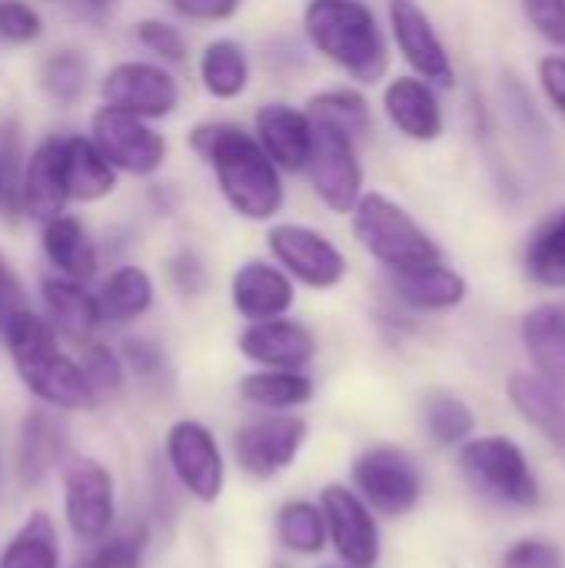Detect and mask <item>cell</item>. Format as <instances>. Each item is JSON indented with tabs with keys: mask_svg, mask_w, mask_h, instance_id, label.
<instances>
[{
	"mask_svg": "<svg viewBox=\"0 0 565 568\" xmlns=\"http://www.w3.org/2000/svg\"><path fill=\"white\" fill-rule=\"evenodd\" d=\"M303 33L310 47L350 80L370 87L386 77L390 47L376 13L363 0H310L303 10Z\"/></svg>",
	"mask_w": 565,
	"mask_h": 568,
	"instance_id": "2",
	"label": "cell"
},
{
	"mask_svg": "<svg viewBox=\"0 0 565 568\" xmlns=\"http://www.w3.org/2000/svg\"><path fill=\"white\" fill-rule=\"evenodd\" d=\"M0 568H60V539L43 513H33L0 552Z\"/></svg>",
	"mask_w": 565,
	"mask_h": 568,
	"instance_id": "33",
	"label": "cell"
},
{
	"mask_svg": "<svg viewBox=\"0 0 565 568\" xmlns=\"http://www.w3.org/2000/svg\"><path fill=\"white\" fill-rule=\"evenodd\" d=\"M63 513L80 542H97L113 529V476L97 459H77L63 473Z\"/></svg>",
	"mask_w": 565,
	"mask_h": 568,
	"instance_id": "12",
	"label": "cell"
},
{
	"mask_svg": "<svg viewBox=\"0 0 565 568\" xmlns=\"http://www.w3.org/2000/svg\"><path fill=\"white\" fill-rule=\"evenodd\" d=\"M306 433H310L306 419L300 416H286V413L263 416L233 436V456L240 469L250 473L253 479H273L286 466H293V459L306 443Z\"/></svg>",
	"mask_w": 565,
	"mask_h": 568,
	"instance_id": "13",
	"label": "cell"
},
{
	"mask_svg": "<svg viewBox=\"0 0 565 568\" xmlns=\"http://www.w3.org/2000/svg\"><path fill=\"white\" fill-rule=\"evenodd\" d=\"M87 77H90V63L80 50H57L50 53L40 70V90L57 103V106H73L83 93H87Z\"/></svg>",
	"mask_w": 565,
	"mask_h": 568,
	"instance_id": "34",
	"label": "cell"
},
{
	"mask_svg": "<svg viewBox=\"0 0 565 568\" xmlns=\"http://www.w3.org/2000/svg\"><path fill=\"white\" fill-rule=\"evenodd\" d=\"M80 568H143V536H123L100 546Z\"/></svg>",
	"mask_w": 565,
	"mask_h": 568,
	"instance_id": "42",
	"label": "cell"
},
{
	"mask_svg": "<svg viewBox=\"0 0 565 568\" xmlns=\"http://www.w3.org/2000/svg\"><path fill=\"white\" fill-rule=\"evenodd\" d=\"M326 519V542L336 549L340 562L346 568L380 566V526L373 509L346 486H326L320 499Z\"/></svg>",
	"mask_w": 565,
	"mask_h": 568,
	"instance_id": "11",
	"label": "cell"
},
{
	"mask_svg": "<svg viewBox=\"0 0 565 568\" xmlns=\"http://www.w3.org/2000/svg\"><path fill=\"white\" fill-rule=\"evenodd\" d=\"M460 473L463 479L486 499L513 509H533L543 499L539 479L509 436H480L460 446Z\"/></svg>",
	"mask_w": 565,
	"mask_h": 568,
	"instance_id": "4",
	"label": "cell"
},
{
	"mask_svg": "<svg viewBox=\"0 0 565 568\" xmlns=\"http://www.w3.org/2000/svg\"><path fill=\"white\" fill-rule=\"evenodd\" d=\"M0 339L7 343V353H10L13 366H23V363H30V359H40V356L60 349L57 329L50 326V320L40 316V313H33V310H27V306L17 310V313L7 320Z\"/></svg>",
	"mask_w": 565,
	"mask_h": 568,
	"instance_id": "35",
	"label": "cell"
},
{
	"mask_svg": "<svg viewBox=\"0 0 565 568\" xmlns=\"http://www.w3.org/2000/svg\"><path fill=\"white\" fill-rule=\"evenodd\" d=\"M170 280L180 293L186 296H196L203 286H206V270L200 263V256L193 250H180L173 260H170Z\"/></svg>",
	"mask_w": 565,
	"mask_h": 568,
	"instance_id": "45",
	"label": "cell"
},
{
	"mask_svg": "<svg viewBox=\"0 0 565 568\" xmlns=\"http://www.w3.org/2000/svg\"><path fill=\"white\" fill-rule=\"evenodd\" d=\"M523 10L543 40L565 47V0H523Z\"/></svg>",
	"mask_w": 565,
	"mask_h": 568,
	"instance_id": "43",
	"label": "cell"
},
{
	"mask_svg": "<svg viewBox=\"0 0 565 568\" xmlns=\"http://www.w3.org/2000/svg\"><path fill=\"white\" fill-rule=\"evenodd\" d=\"M526 356L533 363V373L565 393V310L563 306H536L523 316L519 326Z\"/></svg>",
	"mask_w": 565,
	"mask_h": 568,
	"instance_id": "21",
	"label": "cell"
},
{
	"mask_svg": "<svg viewBox=\"0 0 565 568\" xmlns=\"http://www.w3.org/2000/svg\"><path fill=\"white\" fill-rule=\"evenodd\" d=\"M306 176H310L316 200L330 213L350 216L356 200L363 196V163L356 156V143L326 126H316V133H313Z\"/></svg>",
	"mask_w": 565,
	"mask_h": 568,
	"instance_id": "9",
	"label": "cell"
},
{
	"mask_svg": "<svg viewBox=\"0 0 565 568\" xmlns=\"http://www.w3.org/2000/svg\"><path fill=\"white\" fill-rule=\"evenodd\" d=\"M353 486L356 496L386 519L413 513L423 499V473L413 456L396 446L366 449L353 463Z\"/></svg>",
	"mask_w": 565,
	"mask_h": 568,
	"instance_id": "7",
	"label": "cell"
},
{
	"mask_svg": "<svg viewBox=\"0 0 565 568\" xmlns=\"http://www.w3.org/2000/svg\"><path fill=\"white\" fill-rule=\"evenodd\" d=\"M80 346H83L80 369H83V376H87V383H90L97 403H100V399L120 396V393H123V383H127L123 359H120L110 346H103V343H90V339H87V343H80Z\"/></svg>",
	"mask_w": 565,
	"mask_h": 568,
	"instance_id": "38",
	"label": "cell"
},
{
	"mask_svg": "<svg viewBox=\"0 0 565 568\" xmlns=\"http://www.w3.org/2000/svg\"><path fill=\"white\" fill-rule=\"evenodd\" d=\"M326 568H333V566H326Z\"/></svg>",
	"mask_w": 565,
	"mask_h": 568,
	"instance_id": "52",
	"label": "cell"
},
{
	"mask_svg": "<svg viewBox=\"0 0 565 568\" xmlns=\"http://www.w3.org/2000/svg\"><path fill=\"white\" fill-rule=\"evenodd\" d=\"M40 296H43V310H47V320L57 329V336L87 343L93 336V329L100 326L97 296L77 280L50 273L40 280Z\"/></svg>",
	"mask_w": 565,
	"mask_h": 568,
	"instance_id": "24",
	"label": "cell"
},
{
	"mask_svg": "<svg viewBox=\"0 0 565 568\" xmlns=\"http://www.w3.org/2000/svg\"><path fill=\"white\" fill-rule=\"evenodd\" d=\"M167 463L196 503H216L226 483L223 453L203 423L180 419L167 429Z\"/></svg>",
	"mask_w": 565,
	"mask_h": 568,
	"instance_id": "10",
	"label": "cell"
},
{
	"mask_svg": "<svg viewBox=\"0 0 565 568\" xmlns=\"http://www.w3.org/2000/svg\"><path fill=\"white\" fill-rule=\"evenodd\" d=\"M196 73L213 100H236L250 87V57L236 40L216 37L203 47L196 60Z\"/></svg>",
	"mask_w": 565,
	"mask_h": 568,
	"instance_id": "29",
	"label": "cell"
},
{
	"mask_svg": "<svg viewBox=\"0 0 565 568\" xmlns=\"http://www.w3.org/2000/svg\"><path fill=\"white\" fill-rule=\"evenodd\" d=\"M523 266L533 283L565 290V206L556 210L546 223H539V230L529 236Z\"/></svg>",
	"mask_w": 565,
	"mask_h": 568,
	"instance_id": "32",
	"label": "cell"
},
{
	"mask_svg": "<svg viewBox=\"0 0 565 568\" xmlns=\"http://www.w3.org/2000/svg\"><path fill=\"white\" fill-rule=\"evenodd\" d=\"M23 386L47 406L53 409H63V413H80V409H93L97 406V396L80 369L77 359L63 356L60 349L40 356V359H30L23 366H17Z\"/></svg>",
	"mask_w": 565,
	"mask_h": 568,
	"instance_id": "20",
	"label": "cell"
},
{
	"mask_svg": "<svg viewBox=\"0 0 565 568\" xmlns=\"http://www.w3.org/2000/svg\"><path fill=\"white\" fill-rule=\"evenodd\" d=\"M176 17L190 23H223L233 20L243 7V0H167Z\"/></svg>",
	"mask_w": 565,
	"mask_h": 568,
	"instance_id": "44",
	"label": "cell"
},
{
	"mask_svg": "<svg viewBox=\"0 0 565 568\" xmlns=\"http://www.w3.org/2000/svg\"><path fill=\"white\" fill-rule=\"evenodd\" d=\"M43 33V17L27 0H0V40L33 43Z\"/></svg>",
	"mask_w": 565,
	"mask_h": 568,
	"instance_id": "40",
	"label": "cell"
},
{
	"mask_svg": "<svg viewBox=\"0 0 565 568\" xmlns=\"http://www.w3.org/2000/svg\"><path fill=\"white\" fill-rule=\"evenodd\" d=\"M153 296H157V290L143 266H120L103 280V286L97 293L100 323H113V326L137 323L140 316L150 313Z\"/></svg>",
	"mask_w": 565,
	"mask_h": 568,
	"instance_id": "28",
	"label": "cell"
},
{
	"mask_svg": "<svg viewBox=\"0 0 565 568\" xmlns=\"http://www.w3.org/2000/svg\"><path fill=\"white\" fill-rule=\"evenodd\" d=\"M306 113L316 126L343 133L353 143L373 130V113H370L366 97L360 90H350V87H336V90H323V93L310 97Z\"/></svg>",
	"mask_w": 565,
	"mask_h": 568,
	"instance_id": "30",
	"label": "cell"
},
{
	"mask_svg": "<svg viewBox=\"0 0 565 568\" xmlns=\"http://www.w3.org/2000/svg\"><path fill=\"white\" fill-rule=\"evenodd\" d=\"M40 246L57 276L87 283L97 273V263H100L97 243L90 240L87 226L77 216L60 213V216L40 223Z\"/></svg>",
	"mask_w": 565,
	"mask_h": 568,
	"instance_id": "23",
	"label": "cell"
},
{
	"mask_svg": "<svg viewBox=\"0 0 565 568\" xmlns=\"http://www.w3.org/2000/svg\"><path fill=\"white\" fill-rule=\"evenodd\" d=\"M87 136L97 146V153L117 173L153 176L167 163V136L153 123L140 120V116H130L123 110H113L107 103L100 110H93Z\"/></svg>",
	"mask_w": 565,
	"mask_h": 568,
	"instance_id": "5",
	"label": "cell"
},
{
	"mask_svg": "<svg viewBox=\"0 0 565 568\" xmlns=\"http://www.w3.org/2000/svg\"><path fill=\"white\" fill-rule=\"evenodd\" d=\"M100 97L107 106L140 116L147 123L167 120L180 106L176 77L153 60H120L100 80Z\"/></svg>",
	"mask_w": 565,
	"mask_h": 568,
	"instance_id": "8",
	"label": "cell"
},
{
	"mask_svg": "<svg viewBox=\"0 0 565 568\" xmlns=\"http://www.w3.org/2000/svg\"><path fill=\"white\" fill-rule=\"evenodd\" d=\"M506 396L513 409L565 456V393L536 373H513L506 379Z\"/></svg>",
	"mask_w": 565,
	"mask_h": 568,
	"instance_id": "26",
	"label": "cell"
},
{
	"mask_svg": "<svg viewBox=\"0 0 565 568\" xmlns=\"http://www.w3.org/2000/svg\"><path fill=\"white\" fill-rule=\"evenodd\" d=\"M63 190V166H60V136L40 140L20 166V186H17V213H23L33 223H47L63 213L67 206Z\"/></svg>",
	"mask_w": 565,
	"mask_h": 568,
	"instance_id": "16",
	"label": "cell"
},
{
	"mask_svg": "<svg viewBox=\"0 0 565 568\" xmlns=\"http://www.w3.org/2000/svg\"><path fill=\"white\" fill-rule=\"evenodd\" d=\"M390 30H393L396 50L403 53V60L413 67L420 80L436 83V87L456 83V67L450 60V50L440 40L420 0H390Z\"/></svg>",
	"mask_w": 565,
	"mask_h": 568,
	"instance_id": "14",
	"label": "cell"
},
{
	"mask_svg": "<svg viewBox=\"0 0 565 568\" xmlns=\"http://www.w3.org/2000/svg\"><path fill=\"white\" fill-rule=\"evenodd\" d=\"M273 263L306 290H333L346 280L350 263L343 250L306 223H273L266 233Z\"/></svg>",
	"mask_w": 565,
	"mask_h": 568,
	"instance_id": "6",
	"label": "cell"
},
{
	"mask_svg": "<svg viewBox=\"0 0 565 568\" xmlns=\"http://www.w3.org/2000/svg\"><path fill=\"white\" fill-rule=\"evenodd\" d=\"M0 489H3V459H0Z\"/></svg>",
	"mask_w": 565,
	"mask_h": 568,
	"instance_id": "50",
	"label": "cell"
},
{
	"mask_svg": "<svg viewBox=\"0 0 565 568\" xmlns=\"http://www.w3.org/2000/svg\"><path fill=\"white\" fill-rule=\"evenodd\" d=\"M27 303H23V283H20V276L13 273V266L7 263V256L0 253V333H3V326H7V320L17 313V310H23Z\"/></svg>",
	"mask_w": 565,
	"mask_h": 568,
	"instance_id": "47",
	"label": "cell"
},
{
	"mask_svg": "<svg viewBox=\"0 0 565 568\" xmlns=\"http://www.w3.org/2000/svg\"><path fill=\"white\" fill-rule=\"evenodd\" d=\"M276 536L290 552L300 556H316L326 546V519L323 509L313 503H286L276 516Z\"/></svg>",
	"mask_w": 565,
	"mask_h": 568,
	"instance_id": "36",
	"label": "cell"
},
{
	"mask_svg": "<svg viewBox=\"0 0 565 568\" xmlns=\"http://www.w3.org/2000/svg\"><path fill=\"white\" fill-rule=\"evenodd\" d=\"M393 293L420 313H443V310H456L466 300V280L450 270L446 263H433L413 273H390Z\"/></svg>",
	"mask_w": 565,
	"mask_h": 568,
	"instance_id": "27",
	"label": "cell"
},
{
	"mask_svg": "<svg viewBox=\"0 0 565 568\" xmlns=\"http://www.w3.org/2000/svg\"><path fill=\"white\" fill-rule=\"evenodd\" d=\"M539 87H543L546 100L565 116V57L539 60Z\"/></svg>",
	"mask_w": 565,
	"mask_h": 568,
	"instance_id": "48",
	"label": "cell"
},
{
	"mask_svg": "<svg viewBox=\"0 0 565 568\" xmlns=\"http://www.w3.org/2000/svg\"><path fill=\"white\" fill-rule=\"evenodd\" d=\"M423 426L436 446H463L466 439H473L476 416L463 399L450 393H433L423 403Z\"/></svg>",
	"mask_w": 565,
	"mask_h": 568,
	"instance_id": "37",
	"label": "cell"
},
{
	"mask_svg": "<svg viewBox=\"0 0 565 568\" xmlns=\"http://www.w3.org/2000/svg\"><path fill=\"white\" fill-rule=\"evenodd\" d=\"M230 300L233 310L250 320V323H263V320H276L286 316L296 303V283L266 260H246L236 266L233 280H230Z\"/></svg>",
	"mask_w": 565,
	"mask_h": 568,
	"instance_id": "18",
	"label": "cell"
},
{
	"mask_svg": "<svg viewBox=\"0 0 565 568\" xmlns=\"http://www.w3.org/2000/svg\"><path fill=\"white\" fill-rule=\"evenodd\" d=\"M67 449V426L53 413H30L20 423V439H17V476L27 489L40 486L53 466L60 463Z\"/></svg>",
	"mask_w": 565,
	"mask_h": 568,
	"instance_id": "25",
	"label": "cell"
},
{
	"mask_svg": "<svg viewBox=\"0 0 565 568\" xmlns=\"http://www.w3.org/2000/svg\"><path fill=\"white\" fill-rule=\"evenodd\" d=\"M383 113L413 143H433L446 130V116L433 83L420 77H396L383 90Z\"/></svg>",
	"mask_w": 565,
	"mask_h": 568,
	"instance_id": "19",
	"label": "cell"
},
{
	"mask_svg": "<svg viewBox=\"0 0 565 568\" xmlns=\"http://www.w3.org/2000/svg\"><path fill=\"white\" fill-rule=\"evenodd\" d=\"M236 346L250 363H256L263 369H303L316 356L313 329L296 320H286V316L250 323L240 333Z\"/></svg>",
	"mask_w": 565,
	"mask_h": 568,
	"instance_id": "17",
	"label": "cell"
},
{
	"mask_svg": "<svg viewBox=\"0 0 565 568\" xmlns=\"http://www.w3.org/2000/svg\"><path fill=\"white\" fill-rule=\"evenodd\" d=\"M77 7L87 13V17H103V13H110L113 7H117V0H77Z\"/></svg>",
	"mask_w": 565,
	"mask_h": 568,
	"instance_id": "49",
	"label": "cell"
},
{
	"mask_svg": "<svg viewBox=\"0 0 565 568\" xmlns=\"http://www.w3.org/2000/svg\"><path fill=\"white\" fill-rule=\"evenodd\" d=\"M240 396L260 409H296L313 399V379L300 369H260L240 379Z\"/></svg>",
	"mask_w": 565,
	"mask_h": 568,
	"instance_id": "31",
	"label": "cell"
},
{
	"mask_svg": "<svg viewBox=\"0 0 565 568\" xmlns=\"http://www.w3.org/2000/svg\"><path fill=\"white\" fill-rule=\"evenodd\" d=\"M0 203H3V183H0Z\"/></svg>",
	"mask_w": 565,
	"mask_h": 568,
	"instance_id": "51",
	"label": "cell"
},
{
	"mask_svg": "<svg viewBox=\"0 0 565 568\" xmlns=\"http://www.w3.org/2000/svg\"><path fill=\"white\" fill-rule=\"evenodd\" d=\"M63 190L70 203H100L117 190V170L97 153L90 136H60Z\"/></svg>",
	"mask_w": 565,
	"mask_h": 568,
	"instance_id": "22",
	"label": "cell"
},
{
	"mask_svg": "<svg viewBox=\"0 0 565 568\" xmlns=\"http://www.w3.org/2000/svg\"><path fill=\"white\" fill-rule=\"evenodd\" d=\"M190 146L213 170L216 190L236 216L253 223H270L283 210L286 203L283 173L263 153L256 136L246 133L240 123H226V120L200 123L190 133Z\"/></svg>",
	"mask_w": 565,
	"mask_h": 568,
	"instance_id": "1",
	"label": "cell"
},
{
	"mask_svg": "<svg viewBox=\"0 0 565 568\" xmlns=\"http://www.w3.org/2000/svg\"><path fill=\"white\" fill-rule=\"evenodd\" d=\"M313 120L306 110H296L290 103H266L253 116V136L263 146V153L276 163L280 173H300L306 170L310 150H313Z\"/></svg>",
	"mask_w": 565,
	"mask_h": 568,
	"instance_id": "15",
	"label": "cell"
},
{
	"mask_svg": "<svg viewBox=\"0 0 565 568\" xmlns=\"http://www.w3.org/2000/svg\"><path fill=\"white\" fill-rule=\"evenodd\" d=\"M500 568H565V556L549 539H519L503 552Z\"/></svg>",
	"mask_w": 565,
	"mask_h": 568,
	"instance_id": "41",
	"label": "cell"
},
{
	"mask_svg": "<svg viewBox=\"0 0 565 568\" xmlns=\"http://www.w3.org/2000/svg\"><path fill=\"white\" fill-rule=\"evenodd\" d=\"M133 37H137V43H140L143 50H150V53L160 57L163 63H180V60H186V53H190V50H186L183 30L173 27V23H167V20H160V17H143V20L137 23Z\"/></svg>",
	"mask_w": 565,
	"mask_h": 568,
	"instance_id": "39",
	"label": "cell"
},
{
	"mask_svg": "<svg viewBox=\"0 0 565 568\" xmlns=\"http://www.w3.org/2000/svg\"><path fill=\"white\" fill-rule=\"evenodd\" d=\"M123 363L140 376V379H157L163 373V353L150 339H127L123 343Z\"/></svg>",
	"mask_w": 565,
	"mask_h": 568,
	"instance_id": "46",
	"label": "cell"
},
{
	"mask_svg": "<svg viewBox=\"0 0 565 568\" xmlns=\"http://www.w3.org/2000/svg\"><path fill=\"white\" fill-rule=\"evenodd\" d=\"M350 216L356 243L390 273H413L443 263V250L436 246V240L410 216L406 206H400L386 193H363Z\"/></svg>",
	"mask_w": 565,
	"mask_h": 568,
	"instance_id": "3",
	"label": "cell"
}]
</instances>
